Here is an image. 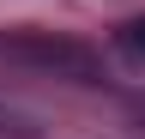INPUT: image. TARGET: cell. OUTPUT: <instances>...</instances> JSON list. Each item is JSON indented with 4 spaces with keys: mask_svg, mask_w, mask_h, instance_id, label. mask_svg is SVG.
Returning <instances> with one entry per match:
<instances>
[{
    "mask_svg": "<svg viewBox=\"0 0 145 139\" xmlns=\"http://www.w3.org/2000/svg\"><path fill=\"white\" fill-rule=\"evenodd\" d=\"M121 48L133 61H145V18H133V24H121Z\"/></svg>",
    "mask_w": 145,
    "mask_h": 139,
    "instance_id": "cell-1",
    "label": "cell"
}]
</instances>
